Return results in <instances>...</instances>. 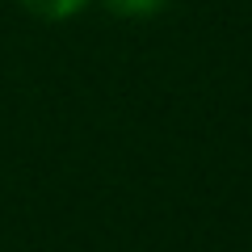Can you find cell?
I'll use <instances>...</instances> for the list:
<instances>
[{"instance_id":"obj_2","label":"cell","mask_w":252,"mask_h":252,"mask_svg":"<svg viewBox=\"0 0 252 252\" xmlns=\"http://www.w3.org/2000/svg\"><path fill=\"white\" fill-rule=\"evenodd\" d=\"M105 4L118 17H152V13H160L168 0H105Z\"/></svg>"},{"instance_id":"obj_1","label":"cell","mask_w":252,"mask_h":252,"mask_svg":"<svg viewBox=\"0 0 252 252\" xmlns=\"http://www.w3.org/2000/svg\"><path fill=\"white\" fill-rule=\"evenodd\" d=\"M17 4L30 9L34 17H42V21H67V17H76L89 0H17Z\"/></svg>"}]
</instances>
